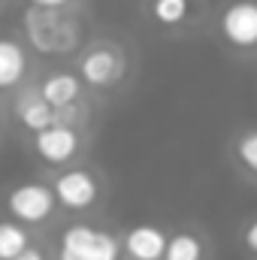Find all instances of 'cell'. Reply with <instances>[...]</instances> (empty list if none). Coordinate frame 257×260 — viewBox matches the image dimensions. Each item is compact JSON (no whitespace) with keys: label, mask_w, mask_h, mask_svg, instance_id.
Segmentation results:
<instances>
[{"label":"cell","mask_w":257,"mask_h":260,"mask_svg":"<svg viewBox=\"0 0 257 260\" xmlns=\"http://www.w3.org/2000/svg\"><path fill=\"white\" fill-rule=\"evenodd\" d=\"M15 260H46V251H43V248H37V245H30L24 254H18Z\"/></svg>","instance_id":"18"},{"label":"cell","mask_w":257,"mask_h":260,"mask_svg":"<svg viewBox=\"0 0 257 260\" xmlns=\"http://www.w3.org/2000/svg\"><path fill=\"white\" fill-rule=\"evenodd\" d=\"M167 236L160 227L154 224H139V227H130L127 236H124V254L130 260H164L167 254Z\"/></svg>","instance_id":"11"},{"label":"cell","mask_w":257,"mask_h":260,"mask_svg":"<svg viewBox=\"0 0 257 260\" xmlns=\"http://www.w3.org/2000/svg\"><path fill=\"white\" fill-rule=\"evenodd\" d=\"M12 109H15L18 124H21L24 130H30L34 136H37V133H43V130H49L55 121H58V112L43 100V94H40V88H37V85L21 88V91H18V97H15V103H12Z\"/></svg>","instance_id":"8"},{"label":"cell","mask_w":257,"mask_h":260,"mask_svg":"<svg viewBox=\"0 0 257 260\" xmlns=\"http://www.w3.org/2000/svg\"><path fill=\"white\" fill-rule=\"evenodd\" d=\"M148 12L160 27H179L191 15V0H151Z\"/></svg>","instance_id":"13"},{"label":"cell","mask_w":257,"mask_h":260,"mask_svg":"<svg viewBox=\"0 0 257 260\" xmlns=\"http://www.w3.org/2000/svg\"><path fill=\"white\" fill-rule=\"evenodd\" d=\"M34 151L49 167H67L82 151V133L79 127H70V124H52L49 130L34 136Z\"/></svg>","instance_id":"6"},{"label":"cell","mask_w":257,"mask_h":260,"mask_svg":"<svg viewBox=\"0 0 257 260\" xmlns=\"http://www.w3.org/2000/svg\"><path fill=\"white\" fill-rule=\"evenodd\" d=\"M221 34L236 49L257 46V3L254 0H233L221 12Z\"/></svg>","instance_id":"7"},{"label":"cell","mask_w":257,"mask_h":260,"mask_svg":"<svg viewBox=\"0 0 257 260\" xmlns=\"http://www.w3.org/2000/svg\"><path fill=\"white\" fill-rule=\"evenodd\" d=\"M82 85H85V82L79 79V73H70V70L46 73V76L37 82L43 100H46L55 112L70 109V106H79V100H82Z\"/></svg>","instance_id":"9"},{"label":"cell","mask_w":257,"mask_h":260,"mask_svg":"<svg viewBox=\"0 0 257 260\" xmlns=\"http://www.w3.org/2000/svg\"><path fill=\"white\" fill-rule=\"evenodd\" d=\"M52 191L58 197V206H64L70 212H85L97 203L100 197V182L91 170L85 167H73V170H64L55 176L52 182Z\"/></svg>","instance_id":"5"},{"label":"cell","mask_w":257,"mask_h":260,"mask_svg":"<svg viewBox=\"0 0 257 260\" xmlns=\"http://www.w3.org/2000/svg\"><path fill=\"white\" fill-rule=\"evenodd\" d=\"M55 209H58V197L52 185L43 182H24L6 194V212L18 224H43L55 215Z\"/></svg>","instance_id":"3"},{"label":"cell","mask_w":257,"mask_h":260,"mask_svg":"<svg viewBox=\"0 0 257 260\" xmlns=\"http://www.w3.org/2000/svg\"><path fill=\"white\" fill-rule=\"evenodd\" d=\"M27 73H30L27 46L15 37H0V91L24 88Z\"/></svg>","instance_id":"10"},{"label":"cell","mask_w":257,"mask_h":260,"mask_svg":"<svg viewBox=\"0 0 257 260\" xmlns=\"http://www.w3.org/2000/svg\"><path fill=\"white\" fill-rule=\"evenodd\" d=\"M164 260H203V242L194 233H176L167 242Z\"/></svg>","instance_id":"14"},{"label":"cell","mask_w":257,"mask_h":260,"mask_svg":"<svg viewBox=\"0 0 257 260\" xmlns=\"http://www.w3.org/2000/svg\"><path fill=\"white\" fill-rule=\"evenodd\" d=\"M121 242L91 224H70L58 242V260H118Z\"/></svg>","instance_id":"2"},{"label":"cell","mask_w":257,"mask_h":260,"mask_svg":"<svg viewBox=\"0 0 257 260\" xmlns=\"http://www.w3.org/2000/svg\"><path fill=\"white\" fill-rule=\"evenodd\" d=\"M245 245L257 254V218H251V221H248V227H245Z\"/></svg>","instance_id":"17"},{"label":"cell","mask_w":257,"mask_h":260,"mask_svg":"<svg viewBox=\"0 0 257 260\" xmlns=\"http://www.w3.org/2000/svg\"><path fill=\"white\" fill-rule=\"evenodd\" d=\"M21 30L40 55H67L82 40L79 21L67 12H58V9L27 6L21 12Z\"/></svg>","instance_id":"1"},{"label":"cell","mask_w":257,"mask_h":260,"mask_svg":"<svg viewBox=\"0 0 257 260\" xmlns=\"http://www.w3.org/2000/svg\"><path fill=\"white\" fill-rule=\"evenodd\" d=\"M73 0H27V6H37V9H58L64 12Z\"/></svg>","instance_id":"16"},{"label":"cell","mask_w":257,"mask_h":260,"mask_svg":"<svg viewBox=\"0 0 257 260\" xmlns=\"http://www.w3.org/2000/svg\"><path fill=\"white\" fill-rule=\"evenodd\" d=\"M30 248V233L24 224L6 218L0 221V260H15Z\"/></svg>","instance_id":"12"},{"label":"cell","mask_w":257,"mask_h":260,"mask_svg":"<svg viewBox=\"0 0 257 260\" xmlns=\"http://www.w3.org/2000/svg\"><path fill=\"white\" fill-rule=\"evenodd\" d=\"M236 154H239V160L251 170V173H257V130H251V133H245L242 139H239V145H236Z\"/></svg>","instance_id":"15"},{"label":"cell","mask_w":257,"mask_h":260,"mask_svg":"<svg viewBox=\"0 0 257 260\" xmlns=\"http://www.w3.org/2000/svg\"><path fill=\"white\" fill-rule=\"evenodd\" d=\"M127 70L124 52L112 43H97L82 52L79 58V79L91 88H112Z\"/></svg>","instance_id":"4"}]
</instances>
